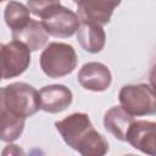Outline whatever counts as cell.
I'll return each mask as SVG.
<instances>
[{"label":"cell","instance_id":"cell-7","mask_svg":"<svg viewBox=\"0 0 156 156\" xmlns=\"http://www.w3.org/2000/svg\"><path fill=\"white\" fill-rule=\"evenodd\" d=\"M77 17L82 23H94L104 26L110 22L113 10L119 5V1L104 0H80L76 2Z\"/></svg>","mask_w":156,"mask_h":156},{"label":"cell","instance_id":"cell-4","mask_svg":"<svg viewBox=\"0 0 156 156\" xmlns=\"http://www.w3.org/2000/svg\"><path fill=\"white\" fill-rule=\"evenodd\" d=\"M4 89L5 108L22 118L30 117L40 110L39 94L37 89L27 83H11Z\"/></svg>","mask_w":156,"mask_h":156},{"label":"cell","instance_id":"cell-15","mask_svg":"<svg viewBox=\"0 0 156 156\" xmlns=\"http://www.w3.org/2000/svg\"><path fill=\"white\" fill-rule=\"evenodd\" d=\"M29 13L30 12L24 4L17 1H10L6 4L4 11V20L7 27L11 29V32H13L24 27L30 21Z\"/></svg>","mask_w":156,"mask_h":156},{"label":"cell","instance_id":"cell-9","mask_svg":"<svg viewBox=\"0 0 156 156\" xmlns=\"http://www.w3.org/2000/svg\"><path fill=\"white\" fill-rule=\"evenodd\" d=\"M78 83L87 90L105 91L112 82V74L101 62H88L82 66L77 76Z\"/></svg>","mask_w":156,"mask_h":156},{"label":"cell","instance_id":"cell-3","mask_svg":"<svg viewBox=\"0 0 156 156\" xmlns=\"http://www.w3.org/2000/svg\"><path fill=\"white\" fill-rule=\"evenodd\" d=\"M77 62L76 50L66 43H50L40 55V67L50 78H61L72 73Z\"/></svg>","mask_w":156,"mask_h":156},{"label":"cell","instance_id":"cell-5","mask_svg":"<svg viewBox=\"0 0 156 156\" xmlns=\"http://www.w3.org/2000/svg\"><path fill=\"white\" fill-rule=\"evenodd\" d=\"M121 107L130 116L154 115L156 111V96L151 85L128 84L122 87L118 94Z\"/></svg>","mask_w":156,"mask_h":156},{"label":"cell","instance_id":"cell-2","mask_svg":"<svg viewBox=\"0 0 156 156\" xmlns=\"http://www.w3.org/2000/svg\"><path fill=\"white\" fill-rule=\"evenodd\" d=\"M27 7L34 16L41 18V24L48 34L56 38H68L77 33L80 22L77 15L61 5L57 0L28 1Z\"/></svg>","mask_w":156,"mask_h":156},{"label":"cell","instance_id":"cell-16","mask_svg":"<svg viewBox=\"0 0 156 156\" xmlns=\"http://www.w3.org/2000/svg\"><path fill=\"white\" fill-rule=\"evenodd\" d=\"M1 156H27V155H26L24 150H23L21 146L10 143V144H7V145L2 149Z\"/></svg>","mask_w":156,"mask_h":156},{"label":"cell","instance_id":"cell-13","mask_svg":"<svg viewBox=\"0 0 156 156\" xmlns=\"http://www.w3.org/2000/svg\"><path fill=\"white\" fill-rule=\"evenodd\" d=\"M77 40L83 50L96 54L100 52L106 43V34L101 26L94 23H82L77 30Z\"/></svg>","mask_w":156,"mask_h":156},{"label":"cell","instance_id":"cell-6","mask_svg":"<svg viewBox=\"0 0 156 156\" xmlns=\"http://www.w3.org/2000/svg\"><path fill=\"white\" fill-rule=\"evenodd\" d=\"M30 65V51L18 41L0 43V79L21 76Z\"/></svg>","mask_w":156,"mask_h":156},{"label":"cell","instance_id":"cell-19","mask_svg":"<svg viewBox=\"0 0 156 156\" xmlns=\"http://www.w3.org/2000/svg\"><path fill=\"white\" fill-rule=\"evenodd\" d=\"M0 82H1V79H0Z\"/></svg>","mask_w":156,"mask_h":156},{"label":"cell","instance_id":"cell-8","mask_svg":"<svg viewBox=\"0 0 156 156\" xmlns=\"http://www.w3.org/2000/svg\"><path fill=\"white\" fill-rule=\"evenodd\" d=\"M155 129L156 123L151 121H134L129 127L126 136L134 149L141 151L147 156H156V144H155Z\"/></svg>","mask_w":156,"mask_h":156},{"label":"cell","instance_id":"cell-14","mask_svg":"<svg viewBox=\"0 0 156 156\" xmlns=\"http://www.w3.org/2000/svg\"><path fill=\"white\" fill-rule=\"evenodd\" d=\"M26 118H22L7 110L0 115V140L12 143L17 140L24 129Z\"/></svg>","mask_w":156,"mask_h":156},{"label":"cell","instance_id":"cell-12","mask_svg":"<svg viewBox=\"0 0 156 156\" xmlns=\"http://www.w3.org/2000/svg\"><path fill=\"white\" fill-rule=\"evenodd\" d=\"M133 122H134V117L127 113L121 106L111 107L110 110L106 111L104 116L105 129L121 141H126L127 132Z\"/></svg>","mask_w":156,"mask_h":156},{"label":"cell","instance_id":"cell-17","mask_svg":"<svg viewBox=\"0 0 156 156\" xmlns=\"http://www.w3.org/2000/svg\"><path fill=\"white\" fill-rule=\"evenodd\" d=\"M5 104H4V89L0 88V115L5 111Z\"/></svg>","mask_w":156,"mask_h":156},{"label":"cell","instance_id":"cell-18","mask_svg":"<svg viewBox=\"0 0 156 156\" xmlns=\"http://www.w3.org/2000/svg\"><path fill=\"white\" fill-rule=\"evenodd\" d=\"M124 156H136V155H133V154H128V155H124Z\"/></svg>","mask_w":156,"mask_h":156},{"label":"cell","instance_id":"cell-11","mask_svg":"<svg viewBox=\"0 0 156 156\" xmlns=\"http://www.w3.org/2000/svg\"><path fill=\"white\" fill-rule=\"evenodd\" d=\"M11 34L15 41L23 44L29 51H37L41 49L49 38V34L44 29L41 22L32 18L24 27L13 30Z\"/></svg>","mask_w":156,"mask_h":156},{"label":"cell","instance_id":"cell-1","mask_svg":"<svg viewBox=\"0 0 156 156\" xmlns=\"http://www.w3.org/2000/svg\"><path fill=\"white\" fill-rule=\"evenodd\" d=\"M55 127L63 141L82 156H105L108 151L107 140L94 128L87 113L74 112L55 122Z\"/></svg>","mask_w":156,"mask_h":156},{"label":"cell","instance_id":"cell-10","mask_svg":"<svg viewBox=\"0 0 156 156\" xmlns=\"http://www.w3.org/2000/svg\"><path fill=\"white\" fill-rule=\"evenodd\" d=\"M40 110L49 113H58L71 106L72 91L62 84H51L43 87L39 91Z\"/></svg>","mask_w":156,"mask_h":156}]
</instances>
